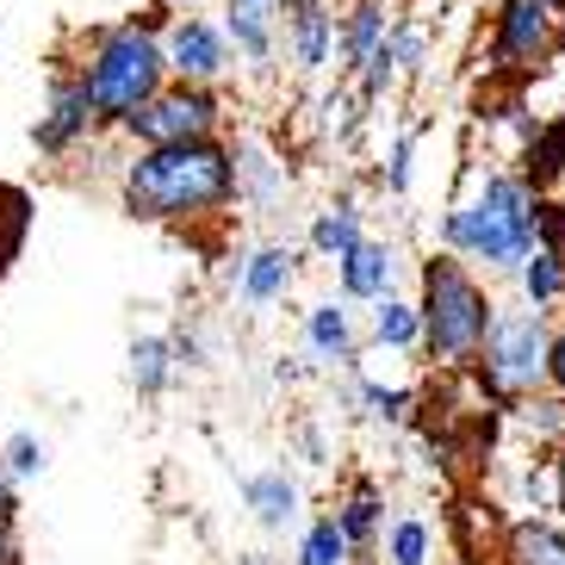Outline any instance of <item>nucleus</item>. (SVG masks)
Masks as SVG:
<instances>
[{
	"mask_svg": "<svg viewBox=\"0 0 565 565\" xmlns=\"http://www.w3.org/2000/svg\"><path fill=\"white\" fill-rule=\"evenodd\" d=\"M385 547V565H429L435 559V529L423 522V515H392L380 534Z\"/></svg>",
	"mask_w": 565,
	"mask_h": 565,
	"instance_id": "nucleus-25",
	"label": "nucleus"
},
{
	"mask_svg": "<svg viewBox=\"0 0 565 565\" xmlns=\"http://www.w3.org/2000/svg\"><path fill=\"white\" fill-rule=\"evenodd\" d=\"M255 565H267V559H255Z\"/></svg>",
	"mask_w": 565,
	"mask_h": 565,
	"instance_id": "nucleus-39",
	"label": "nucleus"
},
{
	"mask_svg": "<svg viewBox=\"0 0 565 565\" xmlns=\"http://www.w3.org/2000/svg\"><path fill=\"white\" fill-rule=\"evenodd\" d=\"M162 51H168V75L174 82H205V87H217L236 63V44L224 32V19H200L193 7L168 19Z\"/></svg>",
	"mask_w": 565,
	"mask_h": 565,
	"instance_id": "nucleus-8",
	"label": "nucleus"
},
{
	"mask_svg": "<svg viewBox=\"0 0 565 565\" xmlns=\"http://www.w3.org/2000/svg\"><path fill=\"white\" fill-rule=\"evenodd\" d=\"M515 286H522V299L541 305V311H553V305L565 299V249H541L529 255V262L515 267Z\"/></svg>",
	"mask_w": 565,
	"mask_h": 565,
	"instance_id": "nucleus-23",
	"label": "nucleus"
},
{
	"mask_svg": "<svg viewBox=\"0 0 565 565\" xmlns=\"http://www.w3.org/2000/svg\"><path fill=\"white\" fill-rule=\"evenodd\" d=\"M0 565H19V510H0Z\"/></svg>",
	"mask_w": 565,
	"mask_h": 565,
	"instance_id": "nucleus-33",
	"label": "nucleus"
},
{
	"mask_svg": "<svg viewBox=\"0 0 565 565\" xmlns=\"http://www.w3.org/2000/svg\"><path fill=\"white\" fill-rule=\"evenodd\" d=\"M243 503H249V515L267 534H286L292 522H299V484L286 479V466L249 472V479H243Z\"/></svg>",
	"mask_w": 565,
	"mask_h": 565,
	"instance_id": "nucleus-18",
	"label": "nucleus"
},
{
	"mask_svg": "<svg viewBox=\"0 0 565 565\" xmlns=\"http://www.w3.org/2000/svg\"><path fill=\"white\" fill-rule=\"evenodd\" d=\"M559 56H565V32H559Z\"/></svg>",
	"mask_w": 565,
	"mask_h": 565,
	"instance_id": "nucleus-38",
	"label": "nucleus"
},
{
	"mask_svg": "<svg viewBox=\"0 0 565 565\" xmlns=\"http://www.w3.org/2000/svg\"><path fill=\"white\" fill-rule=\"evenodd\" d=\"M361 404H366V416H380V423H411V392L404 385H373V380H361Z\"/></svg>",
	"mask_w": 565,
	"mask_h": 565,
	"instance_id": "nucleus-30",
	"label": "nucleus"
},
{
	"mask_svg": "<svg viewBox=\"0 0 565 565\" xmlns=\"http://www.w3.org/2000/svg\"><path fill=\"white\" fill-rule=\"evenodd\" d=\"M82 82L100 106V125H125L137 106L162 94L174 75H168V51H162V32L150 19H131V25H113L87 44L82 56Z\"/></svg>",
	"mask_w": 565,
	"mask_h": 565,
	"instance_id": "nucleus-4",
	"label": "nucleus"
},
{
	"mask_svg": "<svg viewBox=\"0 0 565 565\" xmlns=\"http://www.w3.org/2000/svg\"><path fill=\"white\" fill-rule=\"evenodd\" d=\"M553 460H559V498H553V510H559V522H565V441H559V454H553Z\"/></svg>",
	"mask_w": 565,
	"mask_h": 565,
	"instance_id": "nucleus-36",
	"label": "nucleus"
},
{
	"mask_svg": "<svg viewBox=\"0 0 565 565\" xmlns=\"http://www.w3.org/2000/svg\"><path fill=\"white\" fill-rule=\"evenodd\" d=\"M19 565H25V559H19Z\"/></svg>",
	"mask_w": 565,
	"mask_h": 565,
	"instance_id": "nucleus-40",
	"label": "nucleus"
},
{
	"mask_svg": "<svg viewBox=\"0 0 565 565\" xmlns=\"http://www.w3.org/2000/svg\"><path fill=\"white\" fill-rule=\"evenodd\" d=\"M416 305H423V349L441 366L466 373L491 335V317H498V299L484 292L479 267L454 249L429 255L416 267Z\"/></svg>",
	"mask_w": 565,
	"mask_h": 565,
	"instance_id": "nucleus-3",
	"label": "nucleus"
},
{
	"mask_svg": "<svg viewBox=\"0 0 565 565\" xmlns=\"http://www.w3.org/2000/svg\"><path fill=\"white\" fill-rule=\"evenodd\" d=\"M25 236H32V193L0 181V280H7L13 262L25 255Z\"/></svg>",
	"mask_w": 565,
	"mask_h": 565,
	"instance_id": "nucleus-24",
	"label": "nucleus"
},
{
	"mask_svg": "<svg viewBox=\"0 0 565 565\" xmlns=\"http://www.w3.org/2000/svg\"><path fill=\"white\" fill-rule=\"evenodd\" d=\"M280 44L299 75H323L342 56V25H335L330 0H286L280 7Z\"/></svg>",
	"mask_w": 565,
	"mask_h": 565,
	"instance_id": "nucleus-10",
	"label": "nucleus"
},
{
	"mask_svg": "<svg viewBox=\"0 0 565 565\" xmlns=\"http://www.w3.org/2000/svg\"><path fill=\"white\" fill-rule=\"evenodd\" d=\"M404 280V249L398 243H380V236H361L342 262H335V292L349 305H380L392 299Z\"/></svg>",
	"mask_w": 565,
	"mask_h": 565,
	"instance_id": "nucleus-11",
	"label": "nucleus"
},
{
	"mask_svg": "<svg viewBox=\"0 0 565 565\" xmlns=\"http://www.w3.org/2000/svg\"><path fill=\"white\" fill-rule=\"evenodd\" d=\"M553 323L541 305H498V317H491V335H484L479 361H472V380H479V398L484 404H503V411H515V404L529 398V392H547L553 380Z\"/></svg>",
	"mask_w": 565,
	"mask_h": 565,
	"instance_id": "nucleus-5",
	"label": "nucleus"
},
{
	"mask_svg": "<svg viewBox=\"0 0 565 565\" xmlns=\"http://www.w3.org/2000/svg\"><path fill=\"white\" fill-rule=\"evenodd\" d=\"M441 249L466 255L484 274H515L541 249V186L510 168L479 174V186L454 200L441 217Z\"/></svg>",
	"mask_w": 565,
	"mask_h": 565,
	"instance_id": "nucleus-2",
	"label": "nucleus"
},
{
	"mask_svg": "<svg viewBox=\"0 0 565 565\" xmlns=\"http://www.w3.org/2000/svg\"><path fill=\"white\" fill-rule=\"evenodd\" d=\"M0 510H19V479L7 472V454H0Z\"/></svg>",
	"mask_w": 565,
	"mask_h": 565,
	"instance_id": "nucleus-34",
	"label": "nucleus"
},
{
	"mask_svg": "<svg viewBox=\"0 0 565 565\" xmlns=\"http://www.w3.org/2000/svg\"><path fill=\"white\" fill-rule=\"evenodd\" d=\"M385 38H392V13H385L380 0H361V7L342 19V68H361Z\"/></svg>",
	"mask_w": 565,
	"mask_h": 565,
	"instance_id": "nucleus-21",
	"label": "nucleus"
},
{
	"mask_svg": "<svg viewBox=\"0 0 565 565\" xmlns=\"http://www.w3.org/2000/svg\"><path fill=\"white\" fill-rule=\"evenodd\" d=\"M0 454H7V472H13L19 484L44 479V466H51V448H44V435H32V429L7 435V441H0Z\"/></svg>",
	"mask_w": 565,
	"mask_h": 565,
	"instance_id": "nucleus-28",
	"label": "nucleus"
},
{
	"mask_svg": "<svg viewBox=\"0 0 565 565\" xmlns=\"http://www.w3.org/2000/svg\"><path fill=\"white\" fill-rule=\"evenodd\" d=\"M280 7L286 0H224V32H231L243 63L274 68V56H280Z\"/></svg>",
	"mask_w": 565,
	"mask_h": 565,
	"instance_id": "nucleus-13",
	"label": "nucleus"
},
{
	"mask_svg": "<svg viewBox=\"0 0 565 565\" xmlns=\"http://www.w3.org/2000/svg\"><path fill=\"white\" fill-rule=\"evenodd\" d=\"M392 51H398V63L411 68H423V25H392Z\"/></svg>",
	"mask_w": 565,
	"mask_h": 565,
	"instance_id": "nucleus-31",
	"label": "nucleus"
},
{
	"mask_svg": "<svg viewBox=\"0 0 565 565\" xmlns=\"http://www.w3.org/2000/svg\"><path fill=\"white\" fill-rule=\"evenodd\" d=\"M94 131H100V106H94V94H87L82 68H75V75H56V82H51V106H44V118L32 125L38 156H68L75 143H87Z\"/></svg>",
	"mask_w": 565,
	"mask_h": 565,
	"instance_id": "nucleus-9",
	"label": "nucleus"
},
{
	"mask_svg": "<svg viewBox=\"0 0 565 565\" xmlns=\"http://www.w3.org/2000/svg\"><path fill=\"white\" fill-rule=\"evenodd\" d=\"M305 236H311V249L335 267L366 236V217H361V205H354V200H335V205H323V212L311 217V231H305Z\"/></svg>",
	"mask_w": 565,
	"mask_h": 565,
	"instance_id": "nucleus-19",
	"label": "nucleus"
},
{
	"mask_svg": "<svg viewBox=\"0 0 565 565\" xmlns=\"http://www.w3.org/2000/svg\"><path fill=\"white\" fill-rule=\"evenodd\" d=\"M125 361H131V366H125V380H131L137 398H162L168 385L181 380V366H186L174 335H137Z\"/></svg>",
	"mask_w": 565,
	"mask_h": 565,
	"instance_id": "nucleus-17",
	"label": "nucleus"
},
{
	"mask_svg": "<svg viewBox=\"0 0 565 565\" xmlns=\"http://www.w3.org/2000/svg\"><path fill=\"white\" fill-rule=\"evenodd\" d=\"M547 392H565V330L553 335V380H547Z\"/></svg>",
	"mask_w": 565,
	"mask_h": 565,
	"instance_id": "nucleus-35",
	"label": "nucleus"
},
{
	"mask_svg": "<svg viewBox=\"0 0 565 565\" xmlns=\"http://www.w3.org/2000/svg\"><path fill=\"white\" fill-rule=\"evenodd\" d=\"M162 7H181V13H186V7H200V0H162Z\"/></svg>",
	"mask_w": 565,
	"mask_h": 565,
	"instance_id": "nucleus-37",
	"label": "nucleus"
},
{
	"mask_svg": "<svg viewBox=\"0 0 565 565\" xmlns=\"http://www.w3.org/2000/svg\"><path fill=\"white\" fill-rule=\"evenodd\" d=\"M498 565H565V522H553V515H515L498 541Z\"/></svg>",
	"mask_w": 565,
	"mask_h": 565,
	"instance_id": "nucleus-15",
	"label": "nucleus"
},
{
	"mask_svg": "<svg viewBox=\"0 0 565 565\" xmlns=\"http://www.w3.org/2000/svg\"><path fill=\"white\" fill-rule=\"evenodd\" d=\"M354 559V541L342 534L335 515H317L311 529L299 534V565H349Z\"/></svg>",
	"mask_w": 565,
	"mask_h": 565,
	"instance_id": "nucleus-27",
	"label": "nucleus"
},
{
	"mask_svg": "<svg viewBox=\"0 0 565 565\" xmlns=\"http://www.w3.org/2000/svg\"><path fill=\"white\" fill-rule=\"evenodd\" d=\"M305 349H311V361H323V366H354L361 342H354L349 299H323V305L305 311Z\"/></svg>",
	"mask_w": 565,
	"mask_h": 565,
	"instance_id": "nucleus-14",
	"label": "nucleus"
},
{
	"mask_svg": "<svg viewBox=\"0 0 565 565\" xmlns=\"http://www.w3.org/2000/svg\"><path fill=\"white\" fill-rule=\"evenodd\" d=\"M373 342L380 349H398V354H411V349H423V305L416 299H380L373 305Z\"/></svg>",
	"mask_w": 565,
	"mask_h": 565,
	"instance_id": "nucleus-22",
	"label": "nucleus"
},
{
	"mask_svg": "<svg viewBox=\"0 0 565 565\" xmlns=\"http://www.w3.org/2000/svg\"><path fill=\"white\" fill-rule=\"evenodd\" d=\"M541 243L565 249V200H547V193H541Z\"/></svg>",
	"mask_w": 565,
	"mask_h": 565,
	"instance_id": "nucleus-32",
	"label": "nucleus"
},
{
	"mask_svg": "<svg viewBox=\"0 0 565 565\" xmlns=\"http://www.w3.org/2000/svg\"><path fill=\"white\" fill-rule=\"evenodd\" d=\"M335 522H342V534L354 541V553H373L385 534V491L380 484H354L349 498L335 503Z\"/></svg>",
	"mask_w": 565,
	"mask_h": 565,
	"instance_id": "nucleus-20",
	"label": "nucleus"
},
{
	"mask_svg": "<svg viewBox=\"0 0 565 565\" xmlns=\"http://www.w3.org/2000/svg\"><path fill=\"white\" fill-rule=\"evenodd\" d=\"M522 174H529L541 193L565 181V125H541L529 137V156H522Z\"/></svg>",
	"mask_w": 565,
	"mask_h": 565,
	"instance_id": "nucleus-26",
	"label": "nucleus"
},
{
	"mask_svg": "<svg viewBox=\"0 0 565 565\" xmlns=\"http://www.w3.org/2000/svg\"><path fill=\"white\" fill-rule=\"evenodd\" d=\"M292 280H299V262H292V249H286V243H262V249H249L243 262L231 267L236 299L249 305V311L280 305L286 292H292Z\"/></svg>",
	"mask_w": 565,
	"mask_h": 565,
	"instance_id": "nucleus-12",
	"label": "nucleus"
},
{
	"mask_svg": "<svg viewBox=\"0 0 565 565\" xmlns=\"http://www.w3.org/2000/svg\"><path fill=\"white\" fill-rule=\"evenodd\" d=\"M236 200V143L186 137V143H137L118 168V205L137 224H200Z\"/></svg>",
	"mask_w": 565,
	"mask_h": 565,
	"instance_id": "nucleus-1",
	"label": "nucleus"
},
{
	"mask_svg": "<svg viewBox=\"0 0 565 565\" xmlns=\"http://www.w3.org/2000/svg\"><path fill=\"white\" fill-rule=\"evenodd\" d=\"M411 156H416V137L398 131V137H392V150H385V162H380V186L392 193V200L411 193Z\"/></svg>",
	"mask_w": 565,
	"mask_h": 565,
	"instance_id": "nucleus-29",
	"label": "nucleus"
},
{
	"mask_svg": "<svg viewBox=\"0 0 565 565\" xmlns=\"http://www.w3.org/2000/svg\"><path fill=\"white\" fill-rule=\"evenodd\" d=\"M224 125V100H217V87L205 82H168L162 94L137 106L125 125H113L125 143H186V137H217Z\"/></svg>",
	"mask_w": 565,
	"mask_h": 565,
	"instance_id": "nucleus-6",
	"label": "nucleus"
},
{
	"mask_svg": "<svg viewBox=\"0 0 565 565\" xmlns=\"http://www.w3.org/2000/svg\"><path fill=\"white\" fill-rule=\"evenodd\" d=\"M286 186H292L286 162H274L255 137H236V200L255 205V212H274L286 200Z\"/></svg>",
	"mask_w": 565,
	"mask_h": 565,
	"instance_id": "nucleus-16",
	"label": "nucleus"
},
{
	"mask_svg": "<svg viewBox=\"0 0 565 565\" xmlns=\"http://www.w3.org/2000/svg\"><path fill=\"white\" fill-rule=\"evenodd\" d=\"M565 32V0H498V25H491V63L498 68H541L559 56Z\"/></svg>",
	"mask_w": 565,
	"mask_h": 565,
	"instance_id": "nucleus-7",
	"label": "nucleus"
}]
</instances>
